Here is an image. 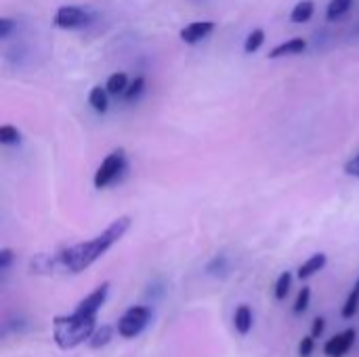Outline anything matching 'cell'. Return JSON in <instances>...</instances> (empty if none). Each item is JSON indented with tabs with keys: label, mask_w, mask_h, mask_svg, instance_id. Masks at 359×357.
Returning <instances> with one entry per match:
<instances>
[{
	"label": "cell",
	"mask_w": 359,
	"mask_h": 357,
	"mask_svg": "<svg viewBox=\"0 0 359 357\" xmlns=\"http://www.w3.org/2000/svg\"><path fill=\"white\" fill-rule=\"evenodd\" d=\"M129 227H131V217H118L116 221H111V225L103 233H99L93 240L76 244V246L63 250L61 255H57V261L72 273L85 271L97 259H101L116 242L122 240V235L129 231Z\"/></svg>",
	"instance_id": "1"
},
{
	"label": "cell",
	"mask_w": 359,
	"mask_h": 357,
	"mask_svg": "<svg viewBox=\"0 0 359 357\" xmlns=\"http://www.w3.org/2000/svg\"><path fill=\"white\" fill-rule=\"evenodd\" d=\"M97 330V317L95 315H83L74 311L72 315H55L53 317V338L59 349H76L85 340H91V336Z\"/></svg>",
	"instance_id": "2"
},
{
	"label": "cell",
	"mask_w": 359,
	"mask_h": 357,
	"mask_svg": "<svg viewBox=\"0 0 359 357\" xmlns=\"http://www.w3.org/2000/svg\"><path fill=\"white\" fill-rule=\"evenodd\" d=\"M149 317H151V309L149 307L135 305V307L127 309L124 315L118 320V326H116L118 328V334L122 336V338H135V336H139L145 330Z\"/></svg>",
	"instance_id": "3"
},
{
	"label": "cell",
	"mask_w": 359,
	"mask_h": 357,
	"mask_svg": "<svg viewBox=\"0 0 359 357\" xmlns=\"http://www.w3.org/2000/svg\"><path fill=\"white\" fill-rule=\"evenodd\" d=\"M122 171H127V153H124V149H116V151L107 153L105 160L101 162V166L95 173V179H93L95 187L97 189L107 187L109 183H113L120 175H122Z\"/></svg>",
	"instance_id": "4"
},
{
	"label": "cell",
	"mask_w": 359,
	"mask_h": 357,
	"mask_svg": "<svg viewBox=\"0 0 359 357\" xmlns=\"http://www.w3.org/2000/svg\"><path fill=\"white\" fill-rule=\"evenodd\" d=\"M87 21H89V13L83 7H74V5H65L57 9L53 17V23L61 30H74V28L85 25Z\"/></svg>",
	"instance_id": "5"
},
{
	"label": "cell",
	"mask_w": 359,
	"mask_h": 357,
	"mask_svg": "<svg viewBox=\"0 0 359 357\" xmlns=\"http://www.w3.org/2000/svg\"><path fill=\"white\" fill-rule=\"evenodd\" d=\"M107 292H109V282H103V284L97 286L87 299H83V301L78 303L76 311L83 313V315H95V317H97L99 309L103 307V303H105V299H107Z\"/></svg>",
	"instance_id": "6"
},
{
	"label": "cell",
	"mask_w": 359,
	"mask_h": 357,
	"mask_svg": "<svg viewBox=\"0 0 359 357\" xmlns=\"http://www.w3.org/2000/svg\"><path fill=\"white\" fill-rule=\"evenodd\" d=\"M355 336H357V334H355L353 328H349V330H345V332L332 336V338L324 345V353H326V357H345V355L349 353V349L353 347Z\"/></svg>",
	"instance_id": "7"
},
{
	"label": "cell",
	"mask_w": 359,
	"mask_h": 357,
	"mask_svg": "<svg viewBox=\"0 0 359 357\" xmlns=\"http://www.w3.org/2000/svg\"><path fill=\"white\" fill-rule=\"evenodd\" d=\"M213 30H215V21H193V23L185 25L179 32V36L185 45H195L202 41V38H206Z\"/></svg>",
	"instance_id": "8"
},
{
	"label": "cell",
	"mask_w": 359,
	"mask_h": 357,
	"mask_svg": "<svg viewBox=\"0 0 359 357\" xmlns=\"http://www.w3.org/2000/svg\"><path fill=\"white\" fill-rule=\"evenodd\" d=\"M307 51V41L303 38H292V41H286L282 45H277L269 51V59H279V57H286V55H298Z\"/></svg>",
	"instance_id": "9"
},
{
	"label": "cell",
	"mask_w": 359,
	"mask_h": 357,
	"mask_svg": "<svg viewBox=\"0 0 359 357\" xmlns=\"http://www.w3.org/2000/svg\"><path fill=\"white\" fill-rule=\"evenodd\" d=\"M326 263H328V257H326L324 252H317V255L309 257V259L296 269V275L301 277V280H307V277L315 275L317 271H322V269L326 267Z\"/></svg>",
	"instance_id": "10"
},
{
	"label": "cell",
	"mask_w": 359,
	"mask_h": 357,
	"mask_svg": "<svg viewBox=\"0 0 359 357\" xmlns=\"http://www.w3.org/2000/svg\"><path fill=\"white\" fill-rule=\"evenodd\" d=\"M233 326L239 334H248L252 328V311L248 305H239L233 313Z\"/></svg>",
	"instance_id": "11"
},
{
	"label": "cell",
	"mask_w": 359,
	"mask_h": 357,
	"mask_svg": "<svg viewBox=\"0 0 359 357\" xmlns=\"http://www.w3.org/2000/svg\"><path fill=\"white\" fill-rule=\"evenodd\" d=\"M129 76L124 74V72H116V74H111L109 78H107V83H105V91L109 93V95H124L127 93V89H129Z\"/></svg>",
	"instance_id": "12"
},
{
	"label": "cell",
	"mask_w": 359,
	"mask_h": 357,
	"mask_svg": "<svg viewBox=\"0 0 359 357\" xmlns=\"http://www.w3.org/2000/svg\"><path fill=\"white\" fill-rule=\"evenodd\" d=\"M315 5L313 0H301V3L294 5V9L290 11V21L292 23H307L313 17Z\"/></svg>",
	"instance_id": "13"
},
{
	"label": "cell",
	"mask_w": 359,
	"mask_h": 357,
	"mask_svg": "<svg viewBox=\"0 0 359 357\" xmlns=\"http://www.w3.org/2000/svg\"><path fill=\"white\" fill-rule=\"evenodd\" d=\"M89 103L95 111L105 113L109 107V93L105 91V87H93L89 93Z\"/></svg>",
	"instance_id": "14"
},
{
	"label": "cell",
	"mask_w": 359,
	"mask_h": 357,
	"mask_svg": "<svg viewBox=\"0 0 359 357\" xmlns=\"http://www.w3.org/2000/svg\"><path fill=\"white\" fill-rule=\"evenodd\" d=\"M353 0H330V5L326 9V19L328 21H336L342 15H347V11L351 9Z\"/></svg>",
	"instance_id": "15"
},
{
	"label": "cell",
	"mask_w": 359,
	"mask_h": 357,
	"mask_svg": "<svg viewBox=\"0 0 359 357\" xmlns=\"http://www.w3.org/2000/svg\"><path fill=\"white\" fill-rule=\"evenodd\" d=\"M290 286H292V273L290 271L279 273L277 282H275V299L284 301L288 296V292H290Z\"/></svg>",
	"instance_id": "16"
},
{
	"label": "cell",
	"mask_w": 359,
	"mask_h": 357,
	"mask_svg": "<svg viewBox=\"0 0 359 357\" xmlns=\"http://www.w3.org/2000/svg\"><path fill=\"white\" fill-rule=\"evenodd\" d=\"M111 336H113V328L111 326H101V328L95 330V334L91 336L89 345H91V349H101V347H105L111 340Z\"/></svg>",
	"instance_id": "17"
},
{
	"label": "cell",
	"mask_w": 359,
	"mask_h": 357,
	"mask_svg": "<svg viewBox=\"0 0 359 357\" xmlns=\"http://www.w3.org/2000/svg\"><path fill=\"white\" fill-rule=\"evenodd\" d=\"M357 309H359V280H357V284H355V288H353V292L349 294V299H347V303L342 305V317L345 320H349V317H353L355 313H357Z\"/></svg>",
	"instance_id": "18"
},
{
	"label": "cell",
	"mask_w": 359,
	"mask_h": 357,
	"mask_svg": "<svg viewBox=\"0 0 359 357\" xmlns=\"http://www.w3.org/2000/svg\"><path fill=\"white\" fill-rule=\"evenodd\" d=\"M21 141V133L11 127V125H3L0 127V143L3 145H17Z\"/></svg>",
	"instance_id": "19"
},
{
	"label": "cell",
	"mask_w": 359,
	"mask_h": 357,
	"mask_svg": "<svg viewBox=\"0 0 359 357\" xmlns=\"http://www.w3.org/2000/svg\"><path fill=\"white\" fill-rule=\"evenodd\" d=\"M263 43H265V32H263V30H254V32H250L248 38H246L244 51H246V53H254V51L261 49Z\"/></svg>",
	"instance_id": "20"
},
{
	"label": "cell",
	"mask_w": 359,
	"mask_h": 357,
	"mask_svg": "<svg viewBox=\"0 0 359 357\" xmlns=\"http://www.w3.org/2000/svg\"><path fill=\"white\" fill-rule=\"evenodd\" d=\"M143 89H145V78H143V76H137L135 80L129 85V89H127V93H124V99H127V101H135V99L143 93Z\"/></svg>",
	"instance_id": "21"
},
{
	"label": "cell",
	"mask_w": 359,
	"mask_h": 357,
	"mask_svg": "<svg viewBox=\"0 0 359 357\" xmlns=\"http://www.w3.org/2000/svg\"><path fill=\"white\" fill-rule=\"evenodd\" d=\"M309 301H311V290H309L307 286H303V288L298 290V294H296V301H294L292 311H294V313H303V311H307Z\"/></svg>",
	"instance_id": "22"
},
{
	"label": "cell",
	"mask_w": 359,
	"mask_h": 357,
	"mask_svg": "<svg viewBox=\"0 0 359 357\" xmlns=\"http://www.w3.org/2000/svg\"><path fill=\"white\" fill-rule=\"evenodd\" d=\"M313 349H315V338L311 334L309 336H303L301 343H298V355L301 357H311Z\"/></svg>",
	"instance_id": "23"
},
{
	"label": "cell",
	"mask_w": 359,
	"mask_h": 357,
	"mask_svg": "<svg viewBox=\"0 0 359 357\" xmlns=\"http://www.w3.org/2000/svg\"><path fill=\"white\" fill-rule=\"evenodd\" d=\"M217 269H221V271H225L227 269V259L221 255V257H215L210 263H208V267H206V271L210 273V275H215V273H219Z\"/></svg>",
	"instance_id": "24"
},
{
	"label": "cell",
	"mask_w": 359,
	"mask_h": 357,
	"mask_svg": "<svg viewBox=\"0 0 359 357\" xmlns=\"http://www.w3.org/2000/svg\"><path fill=\"white\" fill-rule=\"evenodd\" d=\"M324 330H326V320H324V317H315L313 326H311V336L313 338H319V336L324 334Z\"/></svg>",
	"instance_id": "25"
},
{
	"label": "cell",
	"mask_w": 359,
	"mask_h": 357,
	"mask_svg": "<svg viewBox=\"0 0 359 357\" xmlns=\"http://www.w3.org/2000/svg\"><path fill=\"white\" fill-rule=\"evenodd\" d=\"M345 173H347L349 177H357V179H359V153H357L355 158H351V160L345 164Z\"/></svg>",
	"instance_id": "26"
},
{
	"label": "cell",
	"mask_w": 359,
	"mask_h": 357,
	"mask_svg": "<svg viewBox=\"0 0 359 357\" xmlns=\"http://www.w3.org/2000/svg\"><path fill=\"white\" fill-rule=\"evenodd\" d=\"M13 30H15V21L11 17H3V19H0V38H7Z\"/></svg>",
	"instance_id": "27"
},
{
	"label": "cell",
	"mask_w": 359,
	"mask_h": 357,
	"mask_svg": "<svg viewBox=\"0 0 359 357\" xmlns=\"http://www.w3.org/2000/svg\"><path fill=\"white\" fill-rule=\"evenodd\" d=\"M13 263V250L11 248H3L0 250V269L7 271Z\"/></svg>",
	"instance_id": "28"
}]
</instances>
